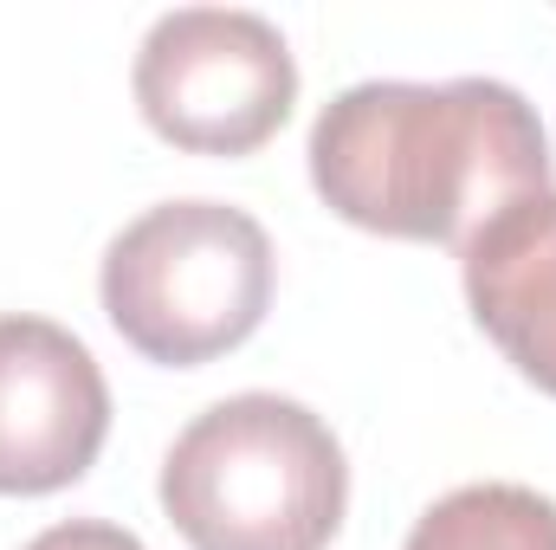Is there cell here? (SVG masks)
Segmentation results:
<instances>
[{
	"label": "cell",
	"mask_w": 556,
	"mask_h": 550,
	"mask_svg": "<svg viewBox=\"0 0 556 550\" xmlns=\"http://www.w3.org/2000/svg\"><path fill=\"white\" fill-rule=\"evenodd\" d=\"M111 434L98 357L52 317H0V492L46 499L78 486Z\"/></svg>",
	"instance_id": "5b68a950"
},
{
	"label": "cell",
	"mask_w": 556,
	"mask_h": 550,
	"mask_svg": "<svg viewBox=\"0 0 556 550\" xmlns=\"http://www.w3.org/2000/svg\"><path fill=\"white\" fill-rule=\"evenodd\" d=\"M304 155L337 221L453 253L498 208L556 188L538 104L498 78L350 85L317 111Z\"/></svg>",
	"instance_id": "6da1fadb"
},
{
	"label": "cell",
	"mask_w": 556,
	"mask_h": 550,
	"mask_svg": "<svg viewBox=\"0 0 556 550\" xmlns=\"http://www.w3.org/2000/svg\"><path fill=\"white\" fill-rule=\"evenodd\" d=\"M26 550H149V545H142L137 532L111 525V518H65V525L39 532Z\"/></svg>",
	"instance_id": "ba28073f"
},
{
	"label": "cell",
	"mask_w": 556,
	"mask_h": 550,
	"mask_svg": "<svg viewBox=\"0 0 556 550\" xmlns=\"http://www.w3.org/2000/svg\"><path fill=\"white\" fill-rule=\"evenodd\" d=\"M155 492L194 550H330L350 512V460L317 409L253 389L175 434Z\"/></svg>",
	"instance_id": "7a4b0ae2"
},
{
	"label": "cell",
	"mask_w": 556,
	"mask_h": 550,
	"mask_svg": "<svg viewBox=\"0 0 556 550\" xmlns=\"http://www.w3.org/2000/svg\"><path fill=\"white\" fill-rule=\"evenodd\" d=\"M273 285V240L247 208L162 201L104 247L98 298L137 357L162 370H201L266 324Z\"/></svg>",
	"instance_id": "3957f363"
},
{
	"label": "cell",
	"mask_w": 556,
	"mask_h": 550,
	"mask_svg": "<svg viewBox=\"0 0 556 550\" xmlns=\"http://www.w3.org/2000/svg\"><path fill=\"white\" fill-rule=\"evenodd\" d=\"M402 550H556V499L518 479H479L433 499Z\"/></svg>",
	"instance_id": "52a82bcc"
},
{
	"label": "cell",
	"mask_w": 556,
	"mask_h": 550,
	"mask_svg": "<svg viewBox=\"0 0 556 550\" xmlns=\"http://www.w3.org/2000/svg\"><path fill=\"white\" fill-rule=\"evenodd\" d=\"M459 278L472 324L498 343V357L556 396V188L498 208L459 247Z\"/></svg>",
	"instance_id": "8992f818"
},
{
	"label": "cell",
	"mask_w": 556,
	"mask_h": 550,
	"mask_svg": "<svg viewBox=\"0 0 556 550\" xmlns=\"http://www.w3.org/2000/svg\"><path fill=\"white\" fill-rule=\"evenodd\" d=\"M142 124L188 155H253L298 104V59L266 13L175 7L137 46Z\"/></svg>",
	"instance_id": "277c9868"
}]
</instances>
